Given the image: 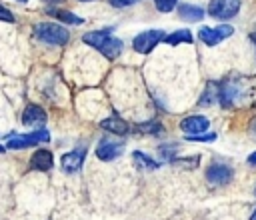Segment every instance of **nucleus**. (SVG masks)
Segmentation results:
<instances>
[{"instance_id":"nucleus-31","label":"nucleus","mask_w":256,"mask_h":220,"mask_svg":"<svg viewBox=\"0 0 256 220\" xmlns=\"http://www.w3.org/2000/svg\"><path fill=\"white\" fill-rule=\"evenodd\" d=\"M18 2H26V0H18Z\"/></svg>"},{"instance_id":"nucleus-2","label":"nucleus","mask_w":256,"mask_h":220,"mask_svg":"<svg viewBox=\"0 0 256 220\" xmlns=\"http://www.w3.org/2000/svg\"><path fill=\"white\" fill-rule=\"evenodd\" d=\"M34 36L50 46H64L70 40V32L58 22H40L34 26Z\"/></svg>"},{"instance_id":"nucleus-23","label":"nucleus","mask_w":256,"mask_h":220,"mask_svg":"<svg viewBox=\"0 0 256 220\" xmlns=\"http://www.w3.org/2000/svg\"><path fill=\"white\" fill-rule=\"evenodd\" d=\"M176 2H178V0H154L156 8H158L160 12H170V10L176 6Z\"/></svg>"},{"instance_id":"nucleus-19","label":"nucleus","mask_w":256,"mask_h":220,"mask_svg":"<svg viewBox=\"0 0 256 220\" xmlns=\"http://www.w3.org/2000/svg\"><path fill=\"white\" fill-rule=\"evenodd\" d=\"M164 42H166V44H172V46L184 44V42L190 44V42H192V34H190L188 30H176V32H172V34H166Z\"/></svg>"},{"instance_id":"nucleus-12","label":"nucleus","mask_w":256,"mask_h":220,"mask_svg":"<svg viewBox=\"0 0 256 220\" xmlns=\"http://www.w3.org/2000/svg\"><path fill=\"white\" fill-rule=\"evenodd\" d=\"M54 166V158L50 150H36L30 156V168L32 170H40V172H48Z\"/></svg>"},{"instance_id":"nucleus-1","label":"nucleus","mask_w":256,"mask_h":220,"mask_svg":"<svg viewBox=\"0 0 256 220\" xmlns=\"http://www.w3.org/2000/svg\"><path fill=\"white\" fill-rule=\"evenodd\" d=\"M82 40L96 48L104 58L108 60H116L122 52V40L112 36V28H104V30H94V32H86L82 36Z\"/></svg>"},{"instance_id":"nucleus-3","label":"nucleus","mask_w":256,"mask_h":220,"mask_svg":"<svg viewBox=\"0 0 256 220\" xmlns=\"http://www.w3.org/2000/svg\"><path fill=\"white\" fill-rule=\"evenodd\" d=\"M50 140V132L40 128V130H34L30 134H12L6 142V148L10 150H20V148H30V146H36L40 142H48Z\"/></svg>"},{"instance_id":"nucleus-29","label":"nucleus","mask_w":256,"mask_h":220,"mask_svg":"<svg viewBox=\"0 0 256 220\" xmlns=\"http://www.w3.org/2000/svg\"><path fill=\"white\" fill-rule=\"evenodd\" d=\"M250 220H256V208H254V212H252V216H250Z\"/></svg>"},{"instance_id":"nucleus-8","label":"nucleus","mask_w":256,"mask_h":220,"mask_svg":"<svg viewBox=\"0 0 256 220\" xmlns=\"http://www.w3.org/2000/svg\"><path fill=\"white\" fill-rule=\"evenodd\" d=\"M124 152V142L122 140H110V138H102L96 146V156L104 162H110L114 158H118Z\"/></svg>"},{"instance_id":"nucleus-30","label":"nucleus","mask_w":256,"mask_h":220,"mask_svg":"<svg viewBox=\"0 0 256 220\" xmlns=\"http://www.w3.org/2000/svg\"><path fill=\"white\" fill-rule=\"evenodd\" d=\"M0 152H4V146H0Z\"/></svg>"},{"instance_id":"nucleus-14","label":"nucleus","mask_w":256,"mask_h":220,"mask_svg":"<svg viewBox=\"0 0 256 220\" xmlns=\"http://www.w3.org/2000/svg\"><path fill=\"white\" fill-rule=\"evenodd\" d=\"M132 160H134V166H136L140 172H152V170L158 168V162H156L154 158H150L148 154L140 152V150H134Z\"/></svg>"},{"instance_id":"nucleus-21","label":"nucleus","mask_w":256,"mask_h":220,"mask_svg":"<svg viewBox=\"0 0 256 220\" xmlns=\"http://www.w3.org/2000/svg\"><path fill=\"white\" fill-rule=\"evenodd\" d=\"M200 162V156H194L192 160H186V158H172V164L176 166H184V168H196Z\"/></svg>"},{"instance_id":"nucleus-5","label":"nucleus","mask_w":256,"mask_h":220,"mask_svg":"<svg viewBox=\"0 0 256 220\" xmlns=\"http://www.w3.org/2000/svg\"><path fill=\"white\" fill-rule=\"evenodd\" d=\"M240 10V0H210L208 14L218 20H228L236 16Z\"/></svg>"},{"instance_id":"nucleus-13","label":"nucleus","mask_w":256,"mask_h":220,"mask_svg":"<svg viewBox=\"0 0 256 220\" xmlns=\"http://www.w3.org/2000/svg\"><path fill=\"white\" fill-rule=\"evenodd\" d=\"M178 16L186 22H198L204 18V10L196 4H180L178 6Z\"/></svg>"},{"instance_id":"nucleus-7","label":"nucleus","mask_w":256,"mask_h":220,"mask_svg":"<svg viewBox=\"0 0 256 220\" xmlns=\"http://www.w3.org/2000/svg\"><path fill=\"white\" fill-rule=\"evenodd\" d=\"M206 180L212 186H226L232 180V168L224 162H212L206 168Z\"/></svg>"},{"instance_id":"nucleus-27","label":"nucleus","mask_w":256,"mask_h":220,"mask_svg":"<svg viewBox=\"0 0 256 220\" xmlns=\"http://www.w3.org/2000/svg\"><path fill=\"white\" fill-rule=\"evenodd\" d=\"M248 164H252V166H256V152H252V154L248 156Z\"/></svg>"},{"instance_id":"nucleus-32","label":"nucleus","mask_w":256,"mask_h":220,"mask_svg":"<svg viewBox=\"0 0 256 220\" xmlns=\"http://www.w3.org/2000/svg\"><path fill=\"white\" fill-rule=\"evenodd\" d=\"M80 2H88V0H80Z\"/></svg>"},{"instance_id":"nucleus-26","label":"nucleus","mask_w":256,"mask_h":220,"mask_svg":"<svg viewBox=\"0 0 256 220\" xmlns=\"http://www.w3.org/2000/svg\"><path fill=\"white\" fill-rule=\"evenodd\" d=\"M248 132H250V136L256 140V116L250 120V124H248Z\"/></svg>"},{"instance_id":"nucleus-15","label":"nucleus","mask_w":256,"mask_h":220,"mask_svg":"<svg viewBox=\"0 0 256 220\" xmlns=\"http://www.w3.org/2000/svg\"><path fill=\"white\" fill-rule=\"evenodd\" d=\"M104 130H108V132H112V134H118V136H124L130 128H128V124L120 118V116H110V118H106V120H102V124H100Z\"/></svg>"},{"instance_id":"nucleus-17","label":"nucleus","mask_w":256,"mask_h":220,"mask_svg":"<svg viewBox=\"0 0 256 220\" xmlns=\"http://www.w3.org/2000/svg\"><path fill=\"white\" fill-rule=\"evenodd\" d=\"M46 12H48L52 18L62 20V22H66V24H82V22H84L80 16H76V14H74V12H70V10H62V8H48Z\"/></svg>"},{"instance_id":"nucleus-28","label":"nucleus","mask_w":256,"mask_h":220,"mask_svg":"<svg viewBox=\"0 0 256 220\" xmlns=\"http://www.w3.org/2000/svg\"><path fill=\"white\" fill-rule=\"evenodd\" d=\"M44 2H48V4H60V2H64V0H44Z\"/></svg>"},{"instance_id":"nucleus-9","label":"nucleus","mask_w":256,"mask_h":220,"mask_svg":"<svg viewBox=\"0 0 256 220\" xmlns=\"http://www.w3.org/2000/svg\"><path fill=\"white\" fill-rule=\"evenodd\" d=\"M210 122L206 116H200V114H194V116H186L182 122H180V128L182 132L190 134V136H198V134H204L208 130Z\"/></svg>"},{"instance_id":"nucleus-20","label":"nucleus","mask_w":256,"mask_h":220,"mask_svg":"<svg viewBox=\"0 0 256 220\" xmlns=\"http://www.w3.org/2000/svg\"><path fill=\"white\" fill-rule=\"evenodd\" d=\"M138 132H144V134H158L162 130V124L158 120H152V122H144V124H138L136 126Z\"/></svg>"},{"instance_id":"nucleus-11","label":"nucleus","mask_w":256,"mask_h":220,"mask_svg":"<svg viewBox=\"0 0 256 220\" xmlns=\"http://www.w3.org/2000/svg\"><path fill=\"white\" fill-rule=\"evenodd\" d=\"M44 122H46V112L40 106L28 104L24 108V112H22V124L24 126H32V128H38L40 130L44 126Z\"/></svg>"},{"instance_id":"nucleus-6","label":"nucleus","mask_w":256,"mask_h":220,"mask_svg":"<svg viewBox=\"0 0 256 220\" xmlns=\"http://www.w3.org/2000/svg\"><path fill=\"white\" fill-rule=\"evenodd\" d=\"M232 32H234V28L228 26V24H222V26H216V28L204 26V28L198 30V38H200L206 46H216V44H220L224 38H228Z\"/></svg>"},{"instance_id":"nucleus-16","label":"nucleus","mask_w":256,"mask_h":220,"mask_svg":"<svg viewBox=\"0 0 256 220\" xmlns=\"http://www.w3.org/2000/svg\"><path fill=\"white\" fill-rule=\"evenodd\" d=\"M236 86H232V82H222L220 84V94H218V102L224 106V108H230L232 104H234V100H236Z\"/></svg>"},{"instance_id":"nucleus-25","label":"nucleus","mask_w":256,"mask_h":220,"mask_svg":"<svg viewBox=\"0 0 256 220\" xmlns=\"http://www.w3.org/2000/svg\"><path fill=\"white\" fill-rule=\"evenodd\" d=\"M114 8H126V6H132V4H136L138 0H108Z\"/></svg>"},{"instance_id":"nucleus-4","label":"nucleus","mask_w":256,"mask_h":220,"mask_svg":"<svg viewBox=\"0 0 256 220\" xmlns=\"http://www.w3.org/2000/svg\"><path fill=\"white\" fill-rule=\"evenodd\" d=\"M166 38V34L162 32V30H146V32H140L136 38H134V42H132V46H134V50L138 52V54H148V52H152V48L156 46V44H160L162 40Z\"/></svg>"},{"instance_id":"nucleus-22","label":"nucleus","mask_w":256,"mask_h":220,"mask_svg":"<svg viewBox=\"0 0 256 220\" xmlns=\"http://www.w3.org/2000/svg\"><path fill=\"white\" fill-rule=\"evenodd\" d=\"M186 140H190V142H212V140H216V134L214 132H204V134H198V136H188Z\"/></svg>"},{"instance_id":"nucleus-10","label":"nucleus","mask_w":256,"mask_h":220,"mask_svg":"<svg viewBox=\"0 0 256 220\" xmlns=\"http://www.w3.org/2000/svg\"><path fill=\"white\" fill-rule=\"evenodd\" d=\"M84 154L86 150L84 148H76V150H70L66 154H62V160H60V166L64 172L72 174V172H78L84 164Z\"/></svg>"},{"instance_id":"nucleus-18","label":"nucleus","mask_w":256,"mask_h":220,"mask_svg":"<svg viewBox=\"0 0 256 220\" xmlns=\"http://www.w3.org/2000/svg\"><path fill=\"white\" fill-rule=\"evenodd\" d=\"M218 94H220V84H216V82H208V84H206L204 94H202V96H200V100H198V104H200V106L212 104V102H216Z\"/></svg>"},{"instance_id":"nucleus-24","label":"nucleus","mask_w":256,"mask_h":220,"mask_svg":"<svg viewBox=\"0 0 256 220\" xmlns=\"http://www.w3.org/2000/svg\"><path fill=\"white\" fill-rule=\"evenodd\" d=\"M0 20H4V22H14V14H12L8 8H4L2 4H0Z\"/></svg>"}]
</instances>
